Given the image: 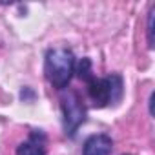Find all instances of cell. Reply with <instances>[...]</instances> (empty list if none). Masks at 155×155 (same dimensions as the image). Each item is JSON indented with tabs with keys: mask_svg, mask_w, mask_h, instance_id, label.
I'll list each match as a JSON object with an SVG mask.
<instances>
[{
	"mask_svg": "<svg viewBox=\"0 0 155 155\" xmlns=\"http://www.w3.org/2000/svg\"><path fill=\"white\" fill-rule=\"evenodd\" d=\"M44 73L48 82L57 88L64 90L68 88L71 77L75 73V55L71 49L57 46L48 49L46 58H44Z\"/></svg>",
	"mask_w": 155,
	"mask_h": 155,
	"instance_id": "cell-2",
	"label": "cell"
},
{
	"mask_svg": "<svg viewBox=\"0 0 155 155\" xmlns=\"http://www.w3.org/2000/svg\"><path fill=\"white\" fill-rule=\"evenodd\" d=\"M113 140L106 133H97L86 139L82 146V155H111Z\"/></svg>",
	"mask_w": 155,
	"mask_h": 155,
	"instance_id": "cell-5",
	"label": "cell"
},
{
	"mask_svg": "<svg viewBox=\"0 0 155 155\" xmlns=\"http://www.w3.org/2000/svg\"><path fill=\"white\" fill-rule=\"evenodd\" d=\"M20 97H22V101H33V99H35V91L29 90V88H24V90L20 91Z\"/></svg>",
	"mask_w": 155,
	"mask_h": 155,
	"instance_id": "cell-7",
	"label": "cell"
},
{
	"mask_svg": "<svg viewBox=\"0 0 155 155\" xmlns=\"http://www.w3.org/2000/svg\"><path fill=\"white\" fill-rule=\"evenodd\" d=\"M153 17H155V6L148 13V48L150 49H153V42H155V38H153Z\"/></svg>",
	"mask_w": 155,
	"mask_h": 155,
	"instance_id": "cell-6",
	"label": "cell"
},
{
	"mask_svg": "<svg viewBox=\"0 0 155 155\" xmlns=\"http://www.w3.org/2000/svg\"><path fill=\"white\" fill-rule=\"evenodd\" d=\"M75 66H77L79 79L86 82L88 97H90V101L93 102L95 108H106L110 104H117L122 99L124 84H122V77L120 75L113 73V75L104 77V79H99L91 69V60L88 57L82 58Z\"/></svg>",
	"mask_w": 155,
	"mask_h": 155,
	"instance_id": "cell-1",
	"label": "cell"
},
{
	"mask_svg": "<svg viewBox=\"0 0 155 155\" xmlns=\"http://www.w3.org/2000/svg\"><path fill=\"white\" fill-rule=\"evenodd\" d=\"M48 153V139L40 130H33L29 137L18 144L17 155H46Z\"/></svg>",
	"mask_w": 155,
	"mask_h": 155,
	"instance_id": "cell-4",
	"label": "cell"
},
{
	"mask_svg": "<svg viewBox=\"0 0 155 155\" xmlns=\"http://www.w3.org/2000/svg\"><path fill=\"white\" fill-rule=\"evenodd\" d=\"M60 108H62V124H64V133L73 139L79 131V128L86 120V106L79 93L68 91L60 99Z\"/></svg>",
	"mask_w": 155,
	"mask_h": 155,
	"instance_id": "cell-3",
	"label": "cell"
}]
</instances>
